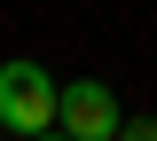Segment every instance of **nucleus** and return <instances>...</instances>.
<instances>
[{"label": "nucleus", "instance_id": "nucleus-1", "mask_svg": "<svg viewBox=\"0 0 157 141\" xmlns=\"http://www.w3.org/2000/svg\"><path fill=\"white\" fill-rule=\"evenodd\" d=\"M0 125L8 133H55L63 125V86L39 71V63H0Z\"/></svg>", "mask_w": 157, "mask_h": 141}, {"label": "nucleus", "instance_id": "nucleus-2", "mask_svg": "<svg viewBox=\"0 0 157 141\" xmlns=\"http://www.w3.org/2000/svg\"><path fill=\"white\" fill-rule=\"evenodd\" d=\"M63 133L71 141H118L126 133V118H118V102L102 79H71L63 86Z\"/></svg>", "mask_w": 157, "mask_h": 141}, {"label": "nucleus", "instance_id": "nucleus-3", "mask_svg": "<svg viewBox=\"0 0 157 141\" xmlns=\"http://www.w3.org/2000/svg\"><path fill=\"white\" fill-rule=\"evenodd\" d=\"M118 141H157V118H126V133Z\"/></svg>", "mask_w": 157, "mask_h": 141}, {"label": "nucleus", "instance_id": "nucleus-4", "mask_svg": "<svg viewBox=\"0 0 157 141\" xmlns=\"http://www.w3.org/2000/svg\"><path fill=\"white\" fill-rule=\"evenodd\" d=\"M39 141H71V133H63V125H55V133H39Z\"/></svg>", "mask_w": 157, "mask_h": 141}]
</instances>
